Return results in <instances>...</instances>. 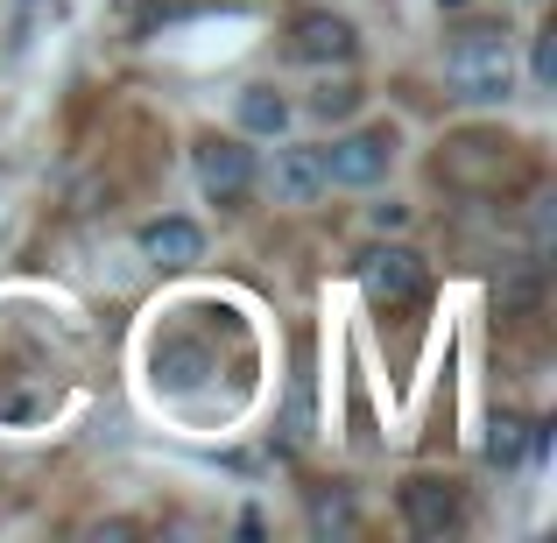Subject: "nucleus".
I'll return each mask as SVG.
<instances>
[{"label": "nucleus", "instance_id": "f257e3e1", "mask_svg": "<svg viewBox=\"0 0 557 543\" xmlns=\"http://www.w3.org/2000/svg\"><path fill=\"white\" fill-rule=\"evenodd\" d=\"M431 177L466 198H516L536 177V149L508 127H451L431 156Z\"/></svg>", "mask_w": 557, "mask_h": 543}, {"label": "nucleus", "instance_id": "f03ea898", "mask_svg": "<svg viewBox=\"0 0 557 543\" xmlns=\"http://www.w3.org/2000/svg\"><path fill=\"white\" fill-rule=\"evenodd\" d=\"M437 71H445V85L466 107H502L516 92V28L508 22H459L445 36Z\"/></svg>", "mask_w": 557, "mask_h": 543}, {"label": "nucleus", "instance_id": "7ed1b4c3", "mask_svg": "<svg viewBox=\"0 0 557 543\" xmlns=\"http://www.w3.org/2000/svg\"><path fill=\"white\" fill-rule=\"evenodd\" d=\"M395 156H403V127L395 121H368V127H346L318 149V170H325V190H374L388 184Z\"/></svg>", "mask_w": 557, "mask_h": 543}, {"label": "nucleus", "instance_id": "20e7f679", "mask_svg": "<svg viewBox=\"0 0 557 543\" xmlns=\"http://www.w3.org/2000/svg\"><path fill=\"white\" fill-rule=\"evenodd\" d=\"M190 177H198V198L219 205V212H240L261 184V163L247 149V135H198L190 141Z\"/></svg>", "mask_w": 557, "mask_h": 543}, {"label": "nucleus", "instance_id": "39448f33", "mask_svg": "<svg viewBox=\"0 0 557 543\" xmlns=\"http://www.w3.org/2000/svg\"><path fill=\"white\" fill-rule=\"evenodd\" d=\"M283 57H289V64H311V71H332V64L346 71L360 57L354 14H339V8H297L283 22Z\"/></svg>", "mask_w": 557, "mask_h": 543}, {"label": "nucleus", "instance_id": "423d86ee", "mask_svg": "<svg viewBox=\"0 0 557 543\" xmlns=\"http://www.w3.org/2000/svg\"><path fill=\"white\" fill-rule=\"evenodd\" d=\"M395 508H403L409 536H451V530H466V480L459 473H409L395 488Z\"/></svg>", "mask_w": 557, "mask_h": 543}, {"label": "nucleus", "instance_id": "0eeeda50", "mask_svg": "<svg viewBox=\"0 0 557 543\" xmlns=\"http://www.w3.org/2000/svg\"><path fill=\"white\" fill-rule=\"evenodd\" d=\"M360 289H368L374 304H388V311H403V304H417L423 289H431V269H423L417 247L403 240H381L360 255Z\"/></svg>", "mask_w": 557, "mask_h": 543}, {"label": "nucleus", "instance_id": "6e6552de", "mask_svg": "<svg viewBox=\"0 0 557 543\" xmlns=\"http://www.w3.org/2000/svg\"><path fill=\"white\" fill-rule=\"evenodd\" d=\"M135 247H141L149 269H190V261H205V226L198 219L163 212V219H149V226L135 233Z\"/></svg>", "mask_w": 557, "mask_h": 543}, {"label": "nucleus", "instance_id": "1a4fd4ad", "mask_svg": "<svg viewBox=\"0 0 557 543\" xmlns=\"http://www.w3.org/2000/svg\"><path fill=\"white\" fill-rule=\"evenodd\" d=\"M269 190H275V205H318V198H325L318 149H304V141H275V156H269Z\"/></svg>", "mask_w": 557, "mask_h": 543}, {"label": "nucleus", "instance_id": "9d476101", "mask_svg": "<svg viewBox=\"0 0 557 543\" xmlns=\"http://www.w3.org/2000/svg\"><path fill=\"white\" fill-rule=\"evenodd\" d=\"M233 121H240V135L275 141V135L289 127V99L275 92L269 78H255V85H240V99H233Z\"/></svg>", "mask_w": 557, "mask_h": 543}, {"label": "nucleus", "instance_id": "9b49d317", "mask_svg": "<svg viewBox=\"0 0 557 543\" xmlns=\"http://www.w3.org/2000/svg\"><path fill=\"white\" fill-rule=\"evenodd\" d=\"M522 452H530V423H522V417H494L487 459H494V466H522Z\"/></svg>", "mask_w": 557, "mask_h": 543}, {"label": "nucleus", "instance_id": "f8f14e48", "mask_svg": "<svg viewBox=\"0 0 557 543\" xmlns=\"http://www.w3.org/2000/svg\"><path fill=\"white\" fill-rule=\"evenodd\" d=\"M360 107V85L354 78H339V85H318V92H311V113H318V121H346V113H354Z\"/></svg>", "mask_w": 557, "mask_h": 543}, {"label": "nucleus", "instance_id": "ddd939ff", "mask_svg": "<svg viewBox=\"0 0 557 543\" xmlns=\"http://www.w3.org/2000/svg\"><path fill=\"white\" fill-rule=\"evenodd\" d=\"M530 85L550 92V28H536V57H530Z\"/></svg>", "mask_w": 557, "mask_h": 543}, {"label": "nucleus", "instance_id": "4468645a", "mask_svg": "<svg viewBox=\"0 0 557 543\" xmlns=\"http://www.w3.org/2000/svg\"><path fill=\"white\" fill-rule=\"evenodd\" d=\"M311 522H318V530H325V522H339V530H354V508H346V502H318V508H311Z\"/></svg>", "mask_w": 557, "mask_h": 543}, {"label": "nucleus", "instance_id": "2eb2a0df", "mask_svg": "<svg viewBox=\"0 0 557 543\" xmlns=\"http://www.w3.org/2000/svg\"><path fill=\"white\" fill-rule=\"evenodd\" d=\"M403 219H409L403 205H374V233H395V226H403Z\"/></svg>", "mask_w": 557, "mask_h": 543}]
</instances>
